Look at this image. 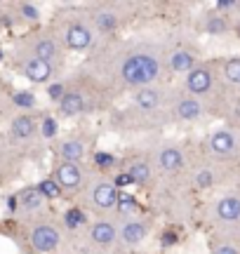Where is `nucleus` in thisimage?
Returning <instances> with one entry per match:
<instances>
[{"label": "nucleus", "mask_w": 240, "mask_h": 254, "mask_svg": "<svg viewBox=\"0 0 240 254\" xmlns=\"http://www.w3.org/2000/svg\"><path fill=\"white\" fill-rule=\"evenodd\" d=\"M160 73H163V59H160V52L153 47L132 50L122 57V62L118 66L120 80L127 87H137V90L151 87L160 78Z\"/></svg>", "instance_id": "nucleus-1"}, {"label": "nucleus", "mask_w": 240, "mask_h": 254, "mask_svg": "<svg viewBox=\"0 0 240 254\" xmlns=\"http://www.w3.org/2000/svg\"><path fill=\"white\" fill-rule=\"evenodd\" d=\"M87 200H90V205H92L94 212H111V209L118 207L120 190H118V186L113 184V179L99 177V179L90 182Z\"/></svg>", "instance_id": "nucleus-2"}, {"label": "nucleus", "mask_w": 240, "mask_h": 254, "mask_svg": "<svg viewBox=\"0 0 240 254\" xmlns=\"http://www.w3.org/2000/svg\"><path fill=\"white\" fill-rule=\"evenodd\" d=\"M94 28L87 26L85 21H71L64 31V45L68 50H73V52H85V50H90L94 45Z\"/></svg>", "instance_id": "nucleus-3"}, {"label": "nucleus", "mask_w": 240, "mask_h": 254, "mask_svg": "<svg viewBox=\"0 0 240 254\" xmlns=\"http://www.w3.org/2000/svg\"><path fill=\"white\" fill-rule=\"evenodd\" d=\"M214 85V73L210 66H205V64H198L191 73H186V90H188V97H205V94H210Z\"/></svg>", "instance_id": "nucleus-4"}, {"label": "nucleus", "mask_w": 240, "mask_h": 254, "mask_svg": "<svg viewBox=\"0 0 240 254\" xmlns=\"http://www.w3.org/2000/svg\"><path fill=\"white\" fill-rule=\"evenodd\" d=\"M55 182L59 184V189L66 190V193H75L85 182L83 167L75 165V163H64V160H59L55 167Z\"/></svg>", "instance_id": "nucleus-5"}, {"label": "nucleus", "mask_w": 240, "mask_h": 254, "mask_svg": "<svg viewBox=\"0 0 240 254\" xmlns=\"http://www.w3.org/2000/svg\"><path fill=\"white\" fill-rule=\"evenodd\" d=\"M61 243V233L59 228L52 226V224H38L33 231H31V245L33 250L40 254H50L55 252Z\"/></svg>", "instance_id": "nucleus-6"}, {"label": "nucleus", "mask_w": 240, "mask_h": 254, "mask_svg": "<svg viewBox=\"0 0 240 254\" xmlns=\"http://www.w3.org/2000/svg\"><path fill=\"white\" fill-rule=\"evenodd\" d=\"M148 224L144 221V219H127L125 224H120L118 228V240L122 243V245H141L144 240L148 238Z\"/></svg>", "instance_id": "nucleus-7"}, {"label": "nucleus", "mask_w": 240, "mask_h": 254, "mask_svg": "<svg viewBox=\"0 0 240 254\" xmlns=\"http://www.w3.org/2000/svg\"><path fill=\"white\" fill-rule=\"evenodd\" d=\"M156 165H158V170H163V172H167V174L179 172V170H184L186 155H184V151L177 148V146H163L156 153Z\"/></svg>", "instance_id": "nucleus-8"}, {"label": "nucleus", "mask_w": 240, "mask_h": 254, "mask_svg": "<svg viewBox=\"0 0 240 254\" xmlns=\"http://www.w3.org/2000/svg\"><path fill=\"white\" fill-rule=\"evenodd\" d=\"M90 238L97 247H113L118 240V226L111 219H97L90 228Z\"/></svg>", "instance_id": "nucleus-9"}, {"label": "nucleus", "mask_w": 240, "mask_h": 254, "mask_svg": "<svg viewBox=\"0 0 240 254\" xmlns=\"http://www.w3.org/2000/svg\"><path fill=\"white\" fill-rule=\"evenodd\" d=\"M21 71H24V75H26V80L36 82V85H43V82H50V78L55 75V66L43 62V59L28 57L26 62L21 64Z\"/></svg>", "instance_id": "nucleus-10"}, {"label": "nucleus", "mask_w": 240, "mask_h": 254, "mask_svg": "<svg viewBox=\"0 0 240 254\" xmlns=\"http://www.w3.org/2000/svg\"><path fill=\"white\" fill-rule=\"evenodd\" d=\"M214 217L217 221H240V195H224L214 205Z\"/></svg>", "instance_id": "nucleus-11"}, {"label": "nucleus", "mask_w": 240, "mask_h": 254, "mask_svg": "<svg viewBox=\"0 0 240 254\" xmlns=\"http://www.w3.org/2000/svg\"><path fill=\"white\" fill-rule=\"evenodd\" d=\"M195 66H198L195 64V55L191 50H186V47H177L167 57V68L172 73H191Z\"/></svg>", "instance_id": "nucleus-12"}, {"label": "nucleus", "mask_w": 240, "mask_h": 254, "mask_svg": "<svg viewBox=\"0 0 240 254\" xmlns=\"http://www.w3.org/2000/svg\"><path fill=\"white\" fill-rule=\"evenodd\" d=\"M236 136L229 132V129H217L210 134V151L219 158H229V155L236 153Z\"/></svg>", "instance_id": "nucleus-13"}, {"label": "nucleus", "mask_w": 240, "mask_h": 254, "mask_svg": "<svg viewBox=\"0 0 240 254\" xmlns=\"http://www.w3.org/2000/svg\"><path fill=\"white\" fill-rule=\"evenodd\" d=\"M59 55H61V47H59V43H57L55 38H50V36L38 38L36 43H33V47H31V57L43 59V62H47V64L57 62Z\"/></svg>", "instance_id": "nucleus-14"}, {"label": "nucleus", "mask_w": 240, "mask_h": 254, "mask_svg": "<svg viewBox=\"0 0 240 254\" xmlns=\"http://www.w3.org/2000/svg\"><path fill=\"white\" fill-rule=\"evenodd\" d=\"M85 109H87L85 97H83V92H78V90H68L64 94V99L59 101V113H61L64 118L80 116V113H85Z\"/></svg>", "instance_id": "nucleus-15"}, {"label": "nucleus", "mask_w": 240, "mask_h": 254, "mask_svg": "<svg viewBox=\"0 0 240 254\" xmlns=\"http://www.w3.org/2000/svg\"><path fill=\"white\" fill-rule=\"evenodd\" d=\"M205 113V106L195 97H181L175 104V116L179 120H198Z\"/></svg>", "instance_id": "nucleus-16"}, {"label": "nucleus", "mask_w": 240, "mask_h": 254, "mask_svg": "<svg viewBox=\"0 0 240 254\" xmlns=\"http://www.w3.org/2000/svg\"><path fill=\"white\" fill-rule=\"evenodd\" d=\"M38 129V123L28 113H21V116H17V118L12 120V125H9V132H12V136L14 139H19V141H26V139H31V136L36 134Z\"/></svg>", "instance_id": "nucleus-17"}, {"label": "nucleus", "mask_w": 240, "mask_h": 254, "mask_svg": "<svg viewBox=\"0 0 240 254\" xmlns=\"http://www.w3.org/2000/svg\"><path fill=\"white\" fill-rule=\"evenodd\" d=\"M92 26L99 33H113L118 28V14L109 7H99L92 12Z\"/></svg>", "instance_id": "nucleus-18"}, {"label": "nucleus", "mask_w": 240, "mask_h": 254, "mask_svg": "<svg viewBox=\"0 0 240 254\" xmlns=\"http://www.w3.org/2000/svg\"><path fill=\"white\" fill-rule=\"evenodd\" d=\"M85 153H87V151H85V141H80V139H66V141L59 144V158H61L64 163L80 165Z\"/></svg>", "instance_id": "nucleus-19"}, {"label": "nucleus", "mask_w": 240, "mask_h": 254, "mask_svg": "<svg viewBox=\"0 0 240 254\" xmlns=\"http://www.w3.org/2000/svg\"><path fill=\"white\" fill-rule=\"evenodd\" d=\"M134 104H137L139 111H144V113H151V111H156L160 106V92L151 85V87H141L137 90L134 94Z\"/></svg>", "instance_id": "nucleus-20"}, {"label": "nucleus", "mask_w": 240, "mask_h": 254, "mask_svg": "<svg viewBox=\"0 0 240 254\" xmlns=\"http://www.w3.org/2000/svg\"><path fill=\"white\" fill-rule=\"evenodd\" d=\"M17 198H19V207L24 209V212H36V209H40L45 205V198H43V193H40L36 186L24 189Z\"/></svg>", "instance_id": "nucleus-21"}, {"label": "nucleus", "mask_w": 240, "mask_h": 254, "mask_svg": "<svg viewBox=\"0 0 240 254\" xmlns=\"http://www.w3.org/2000/svg\"><path fill=\"white\" fill-rule=\"evenodd\" d=\"M127 174L132 177V182L144 186V184L151 179V165L146 160H134V163L127 165Z\"/></svg>", "instance_id": "nucleus-22"}, {"label": "nucleus", "mask_w": 240, "mask_h": 254, "mask_svg": "<svg viewBox=\"0 0 240 254\" xmlns=\"http://www.w3.org/2000/svg\"><path fill=\"white\" fill-rule=\"evenodd\" d=\"M203 28L210 33V36H222V33L229 31V21H226L224 14H210V17L205 19Z\"/></svg>", "instance_id": "nucleus-23"}, {"label": "nucleus", "mask_w": 240, "mask_h": 254, "mask_svg": "<svg viewBox=\"0 0 240 254\" xmlns=\"http://www.w3.org/2000/svg\"><path fill=\"white\" fill-rule=\"evenodd\" d=\"M36 189L43 193V198H45V200H57L59 195H61V193H64V190L59 189V184L55 182V177H50V179H43V182L38 184Z\"/></svg>", "instance_id": "nucleus-24"}, {"label": "nucleus", "mask_w": 240, "mask_h": 254, "mask_svg": "<svg viewBox=\"0 0 240 254\" xmlns=\"http://www.w3.org/2000/svg\"><path fill=\"white\" fill-rule=\"evenodd\" d=\"M224 78L231 85H240V57H231L224 64Z\"/></svg>", "instance_id": "nucleus-25"}, {"label": "nucleus", "mask_w": 240, "mask_h": 254, "mask_svg": "<svg viewBox=\"0 0 240 254\" xmlns=\"http://www.w3.org/2000/svg\"><path fill=\"white\" fill-rule=\"evenodd\" d=\"M64 221H66V226H68V228H78V226H83L85 221H87V217H85L83 209L71 207V209H66Z\"/></svg>", "instance_id": "nucleus-26"}, {"label": "nucleus", "mask_w": 240, "mask_h": 254, "mask_svg": "<svg viewBox=\"0 0 240 254\" xmlns=\"http://www.w3.org/2000/svg\"><path fill=\"white\" fill-rule=\"evenodd\" d=\"M57 132H59V123L47 116V118L43 120V125H40V134L45 136V139H52V136H57Z\"/></svg>", "instance_id": "nucleus-27"}, {"label": "nucleus", "mask_w": 240, "mask_h": 254, "mask_svg": "<svg viewBox=\"0 0 240 254\" xmlns=\"http://www.w3.org/2000/svg\"><path fill=\"white\" fill-rule=\"evenodd\" d=\"M66 92H68V90H66L64 82H52V85H47V97H50L52 101H57V104L64 99Z\"/></svg>", "instance_id": "nucleus-28"}, {"label": "nucleus", "mask_w": 240, "mask_h": 254, "mask_svg": "<svg viewBox=\"0 0 240 254\" xmlns=\"http://www.w3.org/2000/svg\"><path fill=\"white\" fill-rule=\"evenodd\" d=\"M120 214H127V212H134L137 209V200L132 198V195H125V193H120V200H118V207H116Z\"/></svg>", "instance_id": "nucleus-29"}, {"label": "nucleus", "mask_w": 240, "mask_h": 254, "mask_svg": "<svg viewBox=\"0 0 240 254\" xmlns=\"http://www.w3.org/2000/svg\"><path fill=\"white\" fill-rule=\"evenodd\" d=\"M14 104H17L19 109H33L36 106V97L31 92H17L14 94Z\"/></svg>", "instance_id": "nucleus-30"}, {"label": "nucleus", "mask_w": 240, "mask_h": 254, "mask_svg": "<svg viewBox=\"0 0 240 254\" xmlns=\"http://www.w3.org/2000/svg\"><path fill=\"white\" fill-rule=\"evenodd\" d=\"M19 12H21V17L28 19V21H38V19H40V9H38L33 2H21V5H19Z\"/></svg>", "instance_id": "nucleus-31"}, {"label": "nucleus", "mask_w": 240, "mask_h": 254, "mask_svg": "<svg viewBox=\"0 0 240 254\" xmlns=\"http://www.w3.org/2000/svg\"><path fill=\"white\" fill-rule=\"evenodd\" d=\"M212 182H214V177L210 170H200V172L195 174V186H198V189H210Z\"/></svg>", "instance_id": "nucleus-32"}, {"label": "nucleus", "mask_w": 240, "mask_h": 254, "mask_svg": "<svg viewBox=\"0 0 240 254\" xmlns=\"http://www.w3.org/2000/svg\"><path fill=\"white\" fill-rule=\"evenodd\" d=\"M94 165H97V167H113V165H116V158H113L111 153H102V151H99V153H94Z\"/></svg>", "instance_id": "nucleus-33"}, {"label": "nucleus", "mask_w": 240, "mask_h": 254, "mask_svg": "<svg viewBox=\"0 0 240 254\" xmlns=\"http://www.w3.org/2000/svg\"><path fill=\"white\" fill-rule=\"evenodd\" d=\"M212 254H240V250L231 243H219V245L212 247Z\"/></svg>", "instance_id": "nucleus-34"}, {"label": "nucleus", "mask_w": 240, "mask_h": 254, "mask_svg": "<svg viewBox=\"0 0 240 254\" xmlns=\"http://www.w3.org/2000/svg\"><path fill=\"white\" fill-rule=\"evenodd\" d=\"M236 7H240L238 0H217V9H219V12H226V9H236Z\"/></svg>", "instance_id": "nucleus-35"}, {"label": "nucleus", "mask_w": 240, "mask_h": 254, "mask_svg": "<svg viewBox=\"0 0 240 254\" xmlns=\"http://www.w3.org/2000/svg\"><path fill=\"white\" fill-rule=\"evenodd\" d=\"M113 184H116V186H118V190H120L122 186H129V184H134V182H132V177H129L127 172H122V174H118V177L113 179Z\"/></svg>", "instance_id": "nucleus-36"}, {"label": "nucleus", "mask_w": 240, "mask_h": 254, "mask_svg": "<svg viewBox=\"0 0 240 254\" xmlns=\"http://www.w3.org/2000/svg\"><path fill=\"white\" fill-rule=\"evenodd\" d=\"M177 243V236L172 233V231H167V233H163V247H170Z\"/></svg>", "instance_id": "nucleus-37"}, {"label": "nucleus", "mask_w": 240, "mask_h": 254, "mask_svg": "<svg viewBox=\"0 0 240 254\" xmlns=\"http://www.w3.org/2000/svg\"><path fill=\"white\" fill-rule=\"evenodd\" d=\"M7 209H9V212H17V209H19V198H17V195H12V198L7 200Z\"/></svg>", "instance_id": "nucleus-38"}]
</instances>
